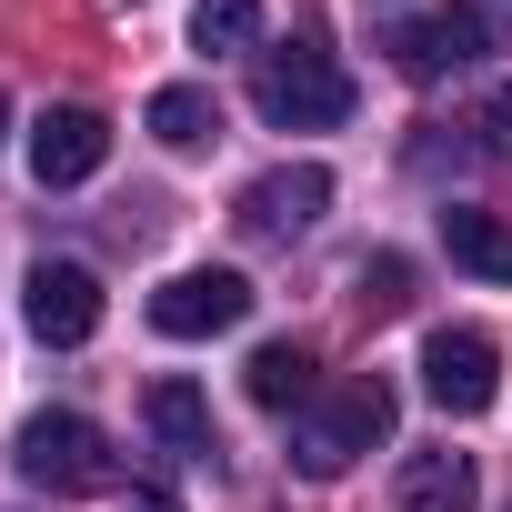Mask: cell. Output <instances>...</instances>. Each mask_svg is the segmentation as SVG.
<instances>
[{"mask_svg":"<svg viewBox=\"0 0 512 512\" xmlns=\"http://www.w3.org/2000/svg\"><path fill=\"white\" fill-rule=\"evenodd\" d=\"M382 432H392V382H382V372H352L342 392H322V402L292 412V462H302L312 482H332V472H352Z\"/></svg>","mask_w":512,"mask_h":512,"instance_id":"6da1fadb","label":"cell"},{"mask_svg":"<svg viewBox=\"0 0 512 512\" xmlns=\"http://www.w3.org/2000/svg\"><path fill=\"white\" fill-rule=\"evenodd\" d=\"M251 111H262L272 131H332V121H352V71L322 41L262 51V61H251Z\"/></svg>","mask_w":512,"mask_h":512,"instance_id":"7a4b0ae2","label":"cell"},{"mask_svg":"<svg viewBox=\"0 0 512 512\" xmlns=\"http://www.w3.org/2000/svg\"><path fill=\"white\" fill-rule=\"evenodd\" d=\"M11 462H21V482L51 492V502H71V492H121V452H111V432L81 422V412H31Z\"/></svg>","mask_w":512,"mask_h":512,"instance_id":"3957f363","label":"cell"},{"mask_svg":"<svg viewBox=\"0 0 512 512\" xmlns=\"http://www.w3.org/2000/svg\"><path fill=\"white\" fill-rule=\"evenodd\" d=\"M492 51H502V21L482 11V0H442V11L392 21V71L402 81H452V71H472Z\"/></svg>","mask_w":512,"mask_h":512,"instance_id":"277c9868","label":"cell"},{"mask_svg":"<svg viewBox=\"0 0 512 512\" xmlns=\"http://www.w3.org/2000/svg\"><path fill=\"white\" fill-rule=\"evenodd\" d=\"M422 392L442 402V412H492V392H502V352H492V332H472V322H442L432 342H422Z\"/></svg>","mask_w":512,"mask_h":512,"instance_id":"5b68a950","label":"cell"},{"mask_svg":"<svg viewBox=\"0 0 512 512\" xmlns=\"http://www.w3.org/2000/svg\"><path fill=\"white\" fill-rule=\"evenodd\" d=\"M241 322H251L241 272H171L151 292V332H171V342H211V332H241Z\"/></svg>","mask_w":512,"mask_h":512,"instance_id":"8992f818","label":"cell"},{"mask_svg":"<svg viewBox=\"0 0 512 512\" xmlns=\"http://www.w3.org/2000/svg\"><path fill=\"white\" fill-rule=\"evenodd\" d=\"M332 211V171L322 161H292V171H262L241 201H231V221L251 231V241H302L312 221Z\"/></svg>","mask_w":512,"mask_h":512,"instance_id":"52a82bcc","label":"cell"},{"mask_svg":"<svg viewBox=\"0 0 512 512\" xmlns=\"http://www.w3.org/2000/svg\"><path fill=\"white\" fill-rule=\"evenodd\" d=\"M101 161H111V121H101V111L61 101V111L31 121V181H41V191H71V181H91Z\"/></svg>","mask_w":512,"mask_h":512,"instance_id":"ba28073f","label":"cell"},{"mask_svg":"<svg viewBox=\"0 0 512 512\" xmlns=\"http://www.w3.org/2000/svg\"><path fill=\"white\" fill-rule=\"evenodd\" d=\"M21 322H31L51 352H71V342L101 332V282H91L81 262H41V272L21 282Z\"/></svg>","mask_w":512,"mask_h":512,"instance_id":"9c48e42d","label":"cell"},{"mask_svg":"<svg viewBox=\"0 0 512 512\" xmlns=\"http://www.w3.org/2000/svg\"><path fill=\"white\" fill-rule=\"evenodd\" d=\"M141 422L161 432V452H181V462H221V422H211V402H201V382H181V372H161V382L141 392Z\"/></svg>","mask_w":512,"mask_h":512,"instance_id":"30bf717a","label":"cell"},{"mask_svg":"<svg viewBox=\"0 0 512 512\" xmlns=\"http://www.w3.org/2000/svg\"><path fill=\"white\" fill-rule=\"evenodd\" d=\"M141 121H151V141H161V151H211V141H221V101H211L201 81H161Z\"/></svg>","mask_w":512,"mask_h":512,"instance_id":"8fae6325","label":"cell"},{"mask_svg":"<svg viewBox=\"0 0 512 512\" xmlns=\"http://www.w3.org/2000/svg\"><path fill=\"white\" fill-rule=\"evenodd\" d=\"M472 502H482L472 452H412L402 462V512H472Z\"/></svg>","mask_w":512,"mask_h":512,"instance_id":"7c38bea8","label":"cell"},{"mask_svg":"<svg viewBox=\"0 0 512 512\" xmlns=\"http://www.w3.org/2000/svg\"><path fill=\"white\" fill-rule=\"evenodd\" d=\"M442 241H452V262H462V272H482V282H512V221H502V211H472V201H452V211H442Z\"/></svg>","mask_w":512,"mask_h":512,"instance_id":"4fadbf2b","label":"cell"},{"mask_svg":"<svg viewBox=\"0 0 512 512\" xmlns=\"http://www.w3.org/2000/svg\"><path fill=\"white\" fill-rule=\"evenodd\" d=\"M241 392L262 402V412H302L312 402V352L302 342H262V352L241 362Z\"/></svg>","mask_w":512,"mask_h":512,"instance_id":"5bb4252c","label":"cell"},{"mask_svg":"<svg viewBox=\"0 0 512 512\" xmlns=\"http://www.w3.org/2000/svg\"><path fill=\"white\" fill-rule=\"evenodd\" d=\"M191 51H262V0H201L191 11Z\"/></svg>","mask_w":512,"mask_h":512,"instance_id":"9a60e30c","label":"cell"},{"mask_svg":"<svg viewBox=\"0 0 512 512\" xmlns=\"http://www.w3.org/2000/svg\"><path fill=\"white\" fill-rule=\"evenodd\" d=\"M412 302V262H402V251H382V262H362V312L382 322V312H402Z\"/></svg>","mask_w":512,"mask_h":512,"instance_id":"2e32d148","label":"cell"},{"mask_svg":"<svg viewBox=\"0 0 512 512\" xmlns=\"http://www.w3.org/2000/svg\"><path fill=\"white\" fill-rule=\"evenodd\" d=\"M472 131H482V161H512V81L472 111Z\"/></svg>","mask_w":512,"mask_h":512,"instance_id":"e0dca14e","label":"cell"},{"mask_svg":"<svg viewBox=\"0 0 512 512\" xmlns=\"http://www.w3.org/2000/svg\"><path fill=\"white\" fill-rule=\"evenodd\" d=\"M131 512H181V502L171 492H131Z\"/></svg>","mask_w":512,"mask_h":512,"instance_id":"ac0fdd59","label":"cell"},{"mask_svg":"<svg viewBox=\"0 0 512 512\" xmlns=\"http://www.w3.org/2000/svg\"><path fill=\"white\" fill-rule=\"evenodd\" d=\"M0 121H11V111H0Z\"/></svg>","mask_w":512,"mask_h":512,"instance_id":"d6986e66","label":"cell"}]
</instances>
